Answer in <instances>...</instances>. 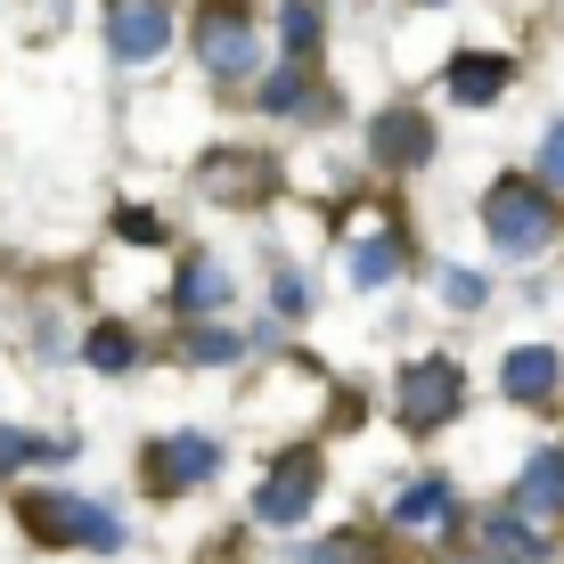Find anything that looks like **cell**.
Here are the masks:
<instances>
[{
    "label": "cell",
    "instance_id": "6da1fadb",
    "mask_svg": "<svg viewBox=\"0 0 564 564\" xmlns=\"http://www.w3.org/2000/svg\"><path fill=\"white\" fill-rule=\"evenodd\" d=\"M475 213H482V238H491L499 262H540L564 238V205L540 172H499Z\"/></svg>",
    "mask_w": 564,
    "mask_h": 564
},
{
    "label": "cell",
    "instance_id": "7a4b0ae2",
    "mask_svg": "<svg viewBox=\"0 0 564 564\" xmlns=\"http://www.w3.org/2000/svg\"><path fill=\"white\" fill-rule=\"evenodd\" d=\"M17 516H25V532L42 540V549H90V556H115L123 549V516L107 508V499L90 491H25L17 499Z\"/></svg>",
    "mask_w": 564,
    "mask_h": 564
},
{
    "label": "cell",
    "instance_id": "3957f363",
    "mask_svg": "<svg viewBox=\"0 0 564 564\" xmlns=\"http://www.w3.org/2000/svg\"><path fill=\"white\" fill-rule=\"evenodd\" d=\"M188 50H197V66L213 83H262V25L246 0H197V17H188Z\"/></svg>",
    "mask_w": 564,
    "mask_h": 564
},
{
    "label": "cell",
    "instance_id": "277c9868",
    "mask_svg": "<svg viewBox=\"0 0 564 564\" xmlns=\"http://www.w3.org/2000/svg\"><path fill=\"white\" fill-rule=\"evenodd\" d=\"M458 410H466V368L458 360H442V352L401 360V377H393V425H401V434L434 442Z\"/></svg>",
    "mask_w": 564,
    "mask_h": 564
},
{
    "label": "cell",
    "instance_id": "5b68a950",
    "mask_svg": "<svg viewBox=\"0 0 564 564\" xmlns=\"http://www.w3.org/2000/svg\"><path fill=\"white\" fill-rule=\"evenodd\" d=\"M319 482H327V458H319V442H286L279 458L254 475V523H303L311 516V499H319Z\"/></svg>",
    "mask_w": 564,
    "mask_h": 564
},
{
    "label": "cell",
    "instance_id": "8992f818",
    "mask_svg": "<svg viewBox=\"0 0 564 564\" xmlns=\"http://www.w3.org/2000/svg\"><path fill=\"white\" fill-rule=\"evenodd\" d=\"M140 475H148V499H188L197 482L221 475V442L213 434H155L140 451Z\"/></svg>",
    "mask_w": 564,
    "mask_h": 564
},
{
    "label": "cell",
    "instance_id": "52a82bcc",
    "mask_svg": "<svg viewBox=\"0 0 564 564\" xmlns=\"http://www.w3.org/2000/svg\"><path fill=\"white\" fill-rule=\"evenodd\" d=\"M172 33H181L172 0H107V50H115V66H155V57L172 50Z\"/></svg>",
    "mask_w": 564,
    "mask_h": 564
},
{
    "label": "cell",
    "instance_id": "ba28073f",
    "mask_svg": "<svg viewBox=\"0 0 564 564\" xmlns=\"http://www.w3.org/2000/svg\"><path fill=\"white\" fill-rule=\"evenodd\" d=\"M197 188L213 205H262L279 188V155H254V148H213L197 164Z\"/></svg>",
    "mask_w": 564,
    "mask_h": 564
},
{
    "label": "cell",
    "instance_id": "9c48e42d",
    "mask_svg": "<svg viewBox=\"0 0 564 564\" xmlns=\"http://www.w3.org/2000/svg\"><path fill=\"white\" fill-rule=\"evenodd\" d=\"M368 155H377V172H425L434 164V115L425 107H384L377 123H368Z\"/></svg>",
    "mask_w": 564,
    "mask_h": 564
},
{
    "label": "cell",
    "instance_id": "30bf717a",
    "mask_svg": "<svg viewBox=\"0 0 564 564\" xmlns=\"http://www.w3.org/2000/svg\"><path fill=\"white\" fill-rule=\"evenodd\" d=\"M508 90H516V57H508V50H458L451 66H442V99L466 107V115L499 107Z\"/></svg>",
    "mask_w": 564,
    "mask_h": 564
},
{
    "label": "cell",
    "instance_id": "8fae6325",
    "mask_svg": "<svg viewBox=\"0 0 564 564\" xmlns=\"http://www.w3.org/2000/svg\"><path fill=\"white\" fill-rule=\"evenodd\" d=\"M508 508L523 516V523H540V532H564V451L556 442H540L532 458L516 466V491H508Z\"/></svg>",
    "mask_w": 564,
    "mask_h": 564
},
{
    "label": "cell",
    "instance_id": "7c38bea8",
    "mask_svg": "<svg viewBox=\"0 0 564 564\" xmlns=\"http://www.w3.org/2000/svg\"><path fill=\"white\" fill-rule=\"evenodd\" d=\"M499 393H508L516 410H556L564 401V352L556 344H516V352L499 360Z\"/></svg>",
    "mask_w": 564,
    "mask_h": 564
},
{
    "label": "cell",
    "instance_id": "4fadbf2b",
    "mask_svg": "<svg viewBox=\"0 0 564 564\" xmlns=\"http://www.w3.org/2000/svg\"><path fill=\"white\" fill-rule=\"evenodd\" d=\"M384 523H401V532H458L466 508H458V482L451 475H417L393 491V508H384Z\"/></svg>",
    "mask_w": 564,
    "mask_h": 564
},
{
    "label": "cell",
    "instance_id": "5bb4252c",
    "mask_svg": "<svg viewBox=\"0 0 564 564\" xmlns=\"http://www.w3.org/2000/svg\"><path fill=\"white\" fill-rule=\"evenodd\" d=\"M229 303H238V279H229L221 254H188L172 270V311H181V319H221Z\"/></svg>",
    "mask_w": 564,
    "mask_h": 564
},
{
    "label": "cell",
    "instance_id": "9a60e30c",
    "mask_svg": "<svg viewBox=\"0 0 564 564\" xmlns=\"http://www.w3.org/2000/svg\"><path fill=\"white\" fill-rule=\"evenodd\" d=\"M556 540L540 532V523H523L516 508H491L482 516V564H549Z\"/></svg>",
    "mask_w": 564,
    "mask_h": 564
},
{
    "label": "cell",
    "instance_id": "2e32d148",
    "mask_svg": "<svg viewBox=\"0 0 564 564\" xmlns=\"http://www.w3.org/2000/svg\"><path fill=\"white\" fill-rule=\"evenodd\" d=\"M401 270H410V238H401V229H360V238H352V286H360V295L393 286Z\"/></svg>",
    "mask_w": 564,
    "mask_h": 564
},
{
    "label": "cell",
    "instance_id": "e0dca14e",
    "mask_svg": "<svg viewBox=\"0 0 564 564\" xmlns=\"http://www.w3.org/2000/svg\"><path fill=\"white\" fill-rule=\"evenodd\" d=\"M254 107H262V115H327L319 90H311V66H295V57H286V66H270L262 83H254Z\"/></svg>",
    "mask_w": 564,
    "mask_h": 564
},
{
    "label": "cell",
    "instance_id": "ac0fdd59",
    "mask_svg": "<svg viewBox=\"0 0 564 564\" xmlns=\"http://www.w3.org/2000/svg\"><path fill=\"white\" fill-rule=\"evenodd\" d=\"M229 360H246L238 327H221V319H188L181 327V368H229Z\"/></svg>",
    "mask_w": 564,
    "mask_h": 564
},
{
    "label": "cell",
    "instance_id": "d6986e66",
    "mask_svg": "<svg viewBox=\"0 0 564 564\" xmlns=\"http://www.w3.org/2000/svg\"><path fill=\"white\" fill-rule=\"evenodd\" d=\"M83 360L99 368V377H131V368H140V336H131L123 319H99L83 336Z\"/></svg>",
    "mask_w": 564,
    "mask_h": 564
},
{
    "label": "cell",
    "instance_id": "ffe728a7",
    "mask_svg": "<svg viewBox=\"0 0 564 564\" xmlns=\"http://www.w3.org/2000/svg\"><path fill=\"white\" fill-rule=\"evenodd\" d=\"M279 33H286V57H295V66H311V57H319V42H327V9H319V0H286Z\"/></svg>",
    "mask_w": 564,
    "mask_h": 564
},
{
    "label": "cell",
    "instance_id": "44dd1931",
    "mask_svg": "<svg viewBox=\"0 0 564 564\" xmlns=\"http://www.w3.org/2000/svg\"><path fill=\"white\" fill-rule=\"evenodd\" d=\"M434 286H442V303H451V311H482V303H491V279H482V270H466V262H451Z\"/></svg>",
    "mask_w": 564,
    "mask_h": 564
},
{
    "label": "cell",
    "instance_id": "7402d4cb",
    "mask_svg": "<svg viewBox=\"0 0 564 564\" xmlns=\"http://www.w3.org/2000/svg\"><path fill=\"white\" fill-rule=\"evenodd\" d=\"M270 311H279V319H303V311H311V286H303V270H295V262L270 270Z\"/></svg>",
    "mask_w": 564,
    "mask_h": 564
},
{
    "label": "cell",
    "instance_id": "603a6c76",
    "mask_svg": "<svg viewBox=\"0 0 564 564\" xmlns=\"http://www.w3.org/2000/svg\"><path fill=\"white\" fill-rule=\"evenodd\" d=\"M115 238L123 246H164V221H155L148 205H115Z\"/></svg>",
    "mask_w": 564,
    "mask_h": 564
},
{
    "label": "cell",
    "instance_id": "cb8c5ba5",
    "mask_svg": "<svg viewBox=\"0 0 564 564\" xmlns=\"http://www.w3.org/2000/svg\"><path fill=\"white\" fill-rule=\"evenodd\" d=\"M532 172H540V181H549L556 197H564V115H556L549 131H540V155H532Z\"/></svg>",
    "mask_w": 564,
    "mask_h": 564
},
{
    "label": "cell",
    "instance_id": "d4e9b609",
    "mask_svg": "<svg viewBox=\"0 0 564 564\" xmlns=\"http://www.w3.org/2000/svg\"><path fill=\"white\" fill-rule=\"evenodd\" d=\"M17 466H33V434L25 425H0V475H17Z\"/></svg>",
    "mask_w": 564,
    "mask_h": 564
},
{
    "label": "cell",
    "instance_id": "484cf974",
    "mask_svg": "<svg viewBox=\"0 0 564 564\" xmlns=\"http://www.w3.org/2000/svg\"><path fill=\"white\" fill-rule=\"evenodd\" d=\"M417 9H442V0H417Z\"/></svg>",
    "mask_w": 564,
    "mask_h": 564
}]
</instances>
